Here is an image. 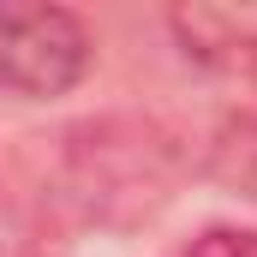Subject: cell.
Masks as SVG:
<instances>
[{
    "mask_svg": "<svg viewBox=\"0 0 257 257\" xmlns=\"http://www.w3.org/2000/svg\"><path fill=\"white\" fill-rule=\"evenodd\" d=\"M186 174L180 138L138 114H102L60 132V203L78 221L132 227L156 215Z\"/></svg>",
    "mask_w": 257,
    "mask_h": 257,
    "instance_id": "6da1fadb",
    "label": "cell"
},
{
    "mask_svg": "<svg viewBox=\"0 0 257 257\" xmlns=\"http://www.w3.org/2000/svg\"><path fill=\"white\" fill-rule=\"evenodd\" d=\"M209 180H221L227 192L257 203V114L251 120H233L209 144Z\"/></svg>",
    "mask_w": 257,
    "mask_h": 257,
    "instance_id": "277c9868",
    "label": "cell"
},
{
    "mask_svg": "<svg viewBox=\"0 0 257 257\" xmlns=\"http://www.w3.org/2000/svg\"><path fill=\"white\" fill-rule=\"evenodd\" d=\"M180 257H257V227H239V221H215L203 227Z\"/></svg>",
    "mask_w": 257,
    "mask_h": 257,
    "instance_id": "5b68a950",
    "label": "cell"
},
{
    "mask_svg": "<svg viewBox=\"0 0 257 257\" xmlns=\"http://www.w3.org/2000/svg\"><path fill=\"white\" fill-rule=\"evenodd\" d=\"M96 60L90 24L72 6L48 0H0V96L54 102L72 96Z\"/></svg>",
    "mask_w": 257,
    "mask_h": 257,
    "instance_id": "7a4b0ae2",
    "label": "cell"
},
{
    "mask_svg": "<svg viewBox=\"0 0 257 257\" xmlns=\"http://www.w3.org/2000/svg\"><path fill=\"white\" fill-rule=\"evenodd\" d=\"M168 36L192 66L233 84H257V6H168Z\"/></svg>",
    "mask_w": 257,
    "mask_h": 257,
    "instance_id": "3957f363",
    "label": "cell"
}]
</instances>
